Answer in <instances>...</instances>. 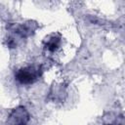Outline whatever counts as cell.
Instances as JSON below:
<instances>
[{
    "mask_svg": "<svg viewBox=\"0 0 125 125\" xmlns=\"http://www.w3.org/2000/svg\"><path fill=\"white\" fill-rule=\"evenodd\" d=\"M42 70L38 65H26L15 71V79L21 85H30L36 82L41 76Z\"/></svg>",
    "mask_w": 125,
    "mask_h": 125,
    "instance_id": "cell-1",
    "label": "cell"
},
{
    "mask_svg": "<svg viewBox=\"0 0 125 125\" xmlns=\"http://www.w3.org/2000/svg\"><path fill=\"white\" fill-rule=\"evenodd\" d=\"M29 121V113L24 106H18L10 113L7 124L8 125H26Z\"/></svg>",
    "mask_w": 125,
    "mask_h": 125,
    "instance_id": "cell-2",
    "label": "cell"
},
{
    "mask_svg": "<svg viewBox=\"0 0 125 125\" xmlns=\"http://www.w3.org/2000/svg\"><path fill=\"white\" fill-rule=\"evenodd\" d=\"M61 45V36L59 34H52L48 37V39L46 38L45 43H44V47L46 50L50 51V52H55Z\"/></svg>",
    "mask_w": 125,
    "mask_h": 125,
    "instance_id": "cell-3",
    "label": "cell"
},
{
    "mask_svg": "<svg viewBox=\"0 0 125 125\" xmlns=\"http://www.w3.org/2000/svg\"><path fill=\"white\" fill-rule=\"evenodd\" d=\"M109 125H124V122H123V116L120 115V116L117 117L115 120H113L112 122H110Z\"/></svg>",
    "mask_w": 125,
    "mask_h": 125,
    "instance_id": "cell-4",
    "label": "cell"
}]
</instances>
